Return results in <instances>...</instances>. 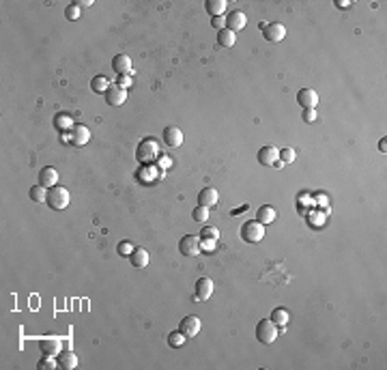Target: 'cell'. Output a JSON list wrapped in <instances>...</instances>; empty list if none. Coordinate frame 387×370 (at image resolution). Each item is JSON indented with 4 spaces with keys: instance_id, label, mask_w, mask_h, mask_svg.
I'll return each instance as SVG.
<instances>
[{
    "instance_id": "cell-29",
    "label": "cell",
    "mask_w": 387,
    "mask_h": 370,
    "mask_svg": "<svg viewBox=\"0 0 387 370\" xmlns=\"http://www.w3.org/2000/svg\"><path fill=\"white\" fill-rule=\"evenodd\" d=\"M192 218H194V222H206V220H209V209L198 205L196 209L192 211Z\"/></svg>"
},
{
    "instance_id": "cell-1",
    "label": "cell",
    "mask_w": 387,
    "mask_h": 370,
    "mask_svg": "<svg viewBox=\"0 0 387 370\" xmlns=\"http://www.w3.org/2000/svg\"><path fill=\"white\" fill-rule=\"evenodd\" d=\"M50 205V209L54 211H60V209H65V207L69 205V192L62 185H54L48 189V200Z\"/></svg>"
},
{
    "instance_id": "cell-19",
    "label": "cell",
    "mask_w": 387,
    "mask_h": 370,
    "mask_svg": "<svg viewBox=\"0 0 387 370\" xmlns=\"http://www.w3.org/2000/svg\"><path fill=\"white\" fill-rule=\"evenodd\" d=\"M129 260L136 269H145L149 265V252L145 248H133V252L129 254Z\"/></svg>"
},
{
    "instance_id": "cell-24",
    "label": "cell",
    "mask_w": 387,
    "mask_h": 370,
    "mask_svg": "<svg viewBox=\"0 0 387 370\" xmlns=\"http://www.w3.org/2000/svg\"><path fill=\"white\" fill-rule=\"evenodd\" d=\"M28 196H30V200L32 203H46L48 200V187H43V185H32L30 187V192H28Z\"/></svg>"
},
{
    "instance_id": "cell-2",
    "label": "cell",
    "mask_w": 387,
    "mask_h": 370,
    "mask_svg": "<svg viewBox=\"0 0 387 370\" xmlns=\"http://www.w3.org/2000/svg\"><path fill=\"white\" fill-rule=\"evenodd\" d=\"M241 239L248 243H260L265 239V224L260 222H245L241 226Z\"/></svg>"
},
{
    "instance_id": "cell-26",
    "label": "cell",
    "mask_w": 387,
    "mask_h": 370,
    "mask_svg": "<svg viewBox=\"0 0 387 370\" xmlns=\"http://www.w3.org/2000/svg\"><path fill=\"white\" fill-rule=\"evenodd\" d=\"M289 312H286L284 308H273V312H271V319H269V321H271V323H275V325H280V327H284V325L286 323H289Z\"/></svg>"
},
{
    "instance_id": "cell-12",
    "label": "cell",
    "mask_w": 387,
    "mask_h": 370,
    "mask_svg": "<svg viewBox=\"0 0 387 370\" xmlns=\"http://www.w3.org/2000/svg\"><path fill=\"white\" fill-rule=\"evenodd\" d=\"M218 200H220V194H218V189L215 187H202L200 192H198V205L200 207H215L218 205Z\"/></svg>"
},
{
    "instance_id": "cell-28",
    "label": "cell",
    "mask_w": 387,
    "mask_h": 370,
    "mask_svg": "<svg viewBox=\"0 0 387 370\" xmlns=\"http://www.w3.org/2000/svg\"><path fill=\"white\" fill-rule=\"evenodd\" d=\"M56 366H58V359H56V357H52V355H46V357H43L41 362L37 364L39 370H54Z\"/></svg>"
},
{
    "instance_id": "cell-9",
    "label": "cell",
    "mask_w": 387,
    "mask_h": 370,
    "mask_svg": "<svg viewBox=\"0 0 387 370\" xmlns=\"http://www.w3.org/2000/svg\"><path fill=\"white\" fill-rule=\"evenodd\" d=\"M258 164L263 166H273L277 159H280V149L277 147H271V144H267V147H263L258 151Z\"/></svg>"
},
{
    "instance_id": "cell-22",
    "label": "cell",
    "mask_w": 387,
    "mask_h": 370,
    "mask_svg": "<svg viewBox=\"0 0 387 370\" xmlns=\"http://www.w3.org/2000/svg\"><path fill=\"white\" fill-rule=\"evenodd\" d=\"M204 9H206V13H211L213 17L224 15L226 13V0H206Z\"/></svg>"
},
{
    "instance_id": "cell-34",
    "label": "cell",
    "mask_w": 387,
    "mask_h": 370,
    "mask_svg": "<svg viewBox=\"0 0 387 370\" xmlns=\"http://www.w3.org/2000/svg\"><path fill=\"white\" fill-rule=\"evenodd\" d=\"M131 252H133V248L129 246L127 241H121V243H119V254H121V256H129Z\"/></svg>"
},
{
    "instance_id": "cell-15",
    "label": "cell",
    "mask_w": 387,
    "mask_h": 370,
    "mask_svg": "<svg viewBox=\"0 0 387 370\" xmlns=\"http://www.w3.org/2000/svg\"><path fill=\"white\" fill-rule=\"evenodd\" d=\"M112 69L119 76H131V58L127 54H116L112 58Z\"/></svg>"
},
{
    "instance_id": "cell-30",
    "label": "cell",
    "mask_w": 387,
    "mask_h": 370,
    "mask_svg": "<svg viewBox=\"0 0 387 370\" xmlns=\"http://www.w3.org/2000/svg\"><path fill=\"white\" fill-rule=\"evenodd\" d=\"M183 342H185V336L181 331H172L168 336V345L172 347V349H177V347H183Z\"/></svg>"
},
{
    "instance_id": "cell-36",
    "label": "cell",
    "mask_w": 387,
    "mask_h": 370,
    "mask_svg": "<svg viewBox=\"0 0 387 370\" xmlns=\"http://www.w3.org/2000/svg\"><path fill=\"white\" fill-rule=\"evenodd\" d=\"M119 86H123V88L131 86V78H129V76H121V78H119Z\"/></svg>"
},
{
    "instance_id": "cell-27",
    "label": "cell",
    "mask_w": 387,
    "mask_h": 370,
    "mask_svg": "<svg viewBox=\"0 0 387 370\" xmlns=\"http://www.w3.org/2000/svg\"><path fill=\"white\" fill-rule=\"evenodd\" d=\"M200 237L206 239V241H218V239H220V230L215 228V226H204V228L200 230Z\"/></svg>"
},
{
    "instance_id": "cell-11",
    "label": "cell",
    "mask_w": 387,
    "mask_h": 370,
    "mask_svg": "<svg viewBox=\"0 0 387 370\" xmlns=\"http://www.w3.org/2000/svg\"><path fill=\"white\" fill-rule=\"evenodd\" d=\"M245 24H248V17H245V13L243 11H230L228 15H226V28L228 30H232V32H237V30H243L245 28Z\"/></svg>"
},
{
    "instance_id": "cell-32",
    "label": "cell",
    "mask_w": 387,
    "mask_h": 370,
    "mask_svg": "<svg viewBox=\"0 0 387 370\" xmlns=\"http://www.w3.org/2000/svg\"><path fill=\"white\" fill-rule=\"evenodd\" d=\"M295 157H297L295 149H291V147L280 149V161H282V164H291V161H295Z\"/></svg>"
},
{
    "instance_id": "cell-4",
    "label": "cell",
    "mask_w": 387,
    "mask_h": 370,
    "mask_svg": "<svg viewBox=\"0 0 387 370\" xmlns=\"http://www.w3.org/2000/svg\"><path fill=\"white\" fill-rule=\"evenodd\" d=\"M200 237L198 234H185V237H181V241H179V252H181L183 256H196L200 254Z\"/></svg>"
},
{
    "instance_id": "cell-18",
    "label": "cell",
    "mask_w": 387,
    "mask_h": 370,
    "mask_svg": "<svg viewBox=\"0 0 387 370\" xmlns=\"http://www.w3.org/2000/svg\"><path fill=\"white\" fill-rule=\"evenodd\" d=\"M39 349H41L43 355H52V357H56L62 351L60 349V340H56V338H43L39 342Z\"/></svg>"
},
{
    "instance_id": "cell-21",
    "label": "cell",
    "mask_w": 387,
    "mask_h": 370,
    "mask_svg": "<svg viewBox=\"0 0 387 370\" xmlns=\"http://www.w3.org/2000/svg\"><path fill=\"white\" fill-rule=\"evenodd\" d=\"M74 125H76V123H74V116L67 114V112H60V114L54 116V127L60 129V131H67V129L74 127Z\"/></svg>"
},
{
    "instance_id": "cell-20",
    "label": "cell",
    "mask_w": 387,
    "mask_h": 370,
    "mask_svg": "<svg viewBox=\"0 0 387 370\" xmlns=\"http://www.w3.org/2000/svg\"><path fill=\"white\" fill-rule=\"evenodd\" d=\"M237 43V32H232L228 28L218 30V46L220 48H232Z\"/></svg>"
},
{
    "instance_id": "cell-23",
    "label": "cell",
    "mask_w": 387,
    "mask_h": 370,
    "mask_svg": "<svg viewBox=\"0 0 387 370\" xmlns=\"http://www.w3.org/2000/svg\"><path fill=\"white\" fill-rule=\"evenodd\" d=\"M275 220V209L273 207H269V205H263L260 209L256 211V222L260 224H271Z\"/></svg>"
},
{
    "instance_id": "cell-7",
    "label": "cell",
    "mask_w": 387,
    "mask_h": 370,
    "mask_svg": "<svg viewBox=\"0 0 387 370\" xmlns=\"http://www.w3.org/2000/svg\"><path fill=\"white\" fill-rule=\"evenodd\" d=\"M297 104H299L303 110H308V108H314V110H316L319 93L314 91V88H301V91L297 93Z\"/></svg>"
},
{
    "instance_id": "cell-3",
    "label": "cell",
    "mask_w": 387,
    "mask_h": 370,
    "mask_svg": "<svg viewBox=\"0 0 387 370\" xmlns=\"http://www.w3.org/2000/svg\"><path fill=\"white\" fill-rule=\"evenodd\" d=\"M277 338V325L271 321H258L256 323V340L263 342V345H271V342Z\"/></svg>"
},
{
    "instance_id": "cell-35",
    "label": "cell",
    "mask_w": 387,
    "mask_h": 370,
    "mask_svg": "<svg viewBox=\"0 0 387 370\" xmlns=\"http://www.w3.org/2000/svg\"><path fill=\"white\" fill-rule=\"evenodd\" d=\"M303 121H305V123H314V121H316V110H314V108L303 110Z\"/></svg>"
},
{
    "instance_id": "cell-8",
    "label": "cell",
    "mask_w": 387,
    "mask_h": 370,
    "mask_svg": "<svg viewBox=\"0 0 387 370\" xmlns=\"http://www.w3.org/2000/svg\"><path fill=\"white\" fill-rule=\"evenodd\" d=\"M103 95H105L108 106H123L125 99H127V91H125L123 86H119V84H112Z\"/></svg>"
},
{
    "instance_id": "cell-13",
    "label": "cell",
    "mask_w": 387,
    "mask_h": 370,
    "mask_svg": "<svg viewBox=\"0 0 387 370\" xmlns=\"http://www.w3.org/2000/svg\"><path fill=\"white\" fill-rule=\"evenodd\" d=\"M196 299L206 301L213 295V280L211 278H198L196 280Z\"/></svg>"
},
{
    "instance_id": "cell-10",
    "label": "cell",
    "mask_w": 387,
    "mask_h": 370,
    "mask_svg": "<svg viewBox=\"0 0 387 370\" xmlns=\"http://www.w3.org/2000/svg\"><path fill=\"white\" fill-rule=\"evenodd\" d=\"M179 331H181L185 338H194L196 333L200 331V319L194 317V314L185 317V319L181 321V325H179Z\"/></svg>"
},
{
    "instance_id": "cell-33",
    "label": "cell",
    "mask_w": 387,
    "mask_h": 370,
    "mask_svg": "<svg viewBox=\"0 0 387 370\" xmlns=\"http://www.w3.org/2000/svg\"><path fill=\"white\" fill-rule=\"evenodd\" d=\"M211 24H213V28L224 30V28H226V17H224V15H218V17H213V20H211Z\"/></svg>"
},
{
    "instance_id": "cell-16",
    "label": "cell",
    "mask_w": 387,
    "mask_h": 370,
    "mask_svg": "<svg viewBox=\"0 0 387 370\" xmlns=\"http://www.w3.org/2000/svg\"><path fill=\"white\" fill-rule=\"evenodd\" d=\"M161 138H164V142L170 149H177V147H181L183 144V131L179 127H166L164 133H161Z\"/></svg>"
},
{
    "instance_id": "cell-17",
    "label": "cell",
    "mask_w": 387,
    "mask_h": 370,
    "mask_svg": "<svg viewBox=\"0 0 387 370\" xmlns=\"http://www.w3.org/2000/svg\"><path fill=\"white\" fill-rule=\"evenodd\" d=\"M56 359H58V368H62V370H74L78 366V355L74 353V351H69V349L60 351V353L56 355Z\"/></svg>"
},
{
    "instance_id": "cell-31",
    "label": "cell",
    "mask_w": 387,
    "mask_h": 370,
    "mask_svg": "<svg viewBox=\"0 0 387 370\" xmlns=\"http://www.w3.org/2000/svg\"><path fill=\"white\" fill-rule=\"evenodd\" d=\"M80 15H82V13H80V5H78V3L67 5V9H65V17H67V20L74 22V20H78Z\"/></svg>"
},
{
    "instance_id": "cell-6",
    "label": "cell",
    "mask_w": 387,
    "mask_h": 370,
    "mask_svg": "<svg viewBox=\"0 0 387 370\" xmlns=\"http://www.w3.org/2000/svg\"><path fill=\"white\" fill-rule=\"evenodd\" d=\"M91 140V129L86 127V125H74V127L69 129V142L74 144V147H84V144Z\"/></svg>"
},
{
    "instance_id": "cell-37",
    "label": "cell",
    "mask_w": 387,
    "mask_h": 370,
    "mask_svg": "<svg viewBox=\"0 0 387 370\" xmlns=\"http://www.w3.org/2000/svg\"><path fill=\"white\" fill-rule=\"evenodd\" d=\"M353 3H348V0H336V7H340V9H348Z\"/></svg>"
},
{
    "instance_id": "cell-5",
    "label": "cell",
    "mask_w": 387,
    "mask_h": 370,
    "mask_svg": "<svg viewBox=\"0 0 387 370\" xmlns=\"http://www.w3.org/2000/svg\"><path fill=\"white\" fill-rule=\"evenodd\" d=\"M260 30H263V37L269 43H277L286 37V28L280 22H271V24H260Z\"/></svg>"
},
{
    "instance_id": "cell-38",
    "label": "cell",
    "mask_w": 387,
    "mask_h": 370,
    "mask_svg": "<svg viewBox=\"0 0 387 370\" xmlns=\"http://www.w3.org/2000/svg\"><path fill=\"white\" fill-rule=\"evenodd\" d=\"M385 149H387V142H385V138H383V140L379 142V151H381V153H385Z\"/></svg>"
},
{
    "instance_id": "cell-14",
    "label": "cell",
    "mask_w": 387,
    "mask_h": 370,
    "mask_svg": "<svg viewBox=\"0 0 387 370\" xmlns=\"http://www.w3.org/2000/svg\"><path fill=\"white\" fill-rule=\"evenodd\" d=\"M39 185L43 187H54V185H58V170L54 168V166H46V168H41L39 170Z\"/></svg>"
},
{
    "instance_id": "cell-25",
    "label": "cell",
    "mask_w": 387,
    "mask_h": 370,
    "mask_svg": "<svg viewBox=\"0 0 387 370\" xmlns=\"http://www.w3.org/2000/svg\"><path fill=\"white\" fill-rule=\"evenodd\" d=\"M110 86H112V84H110V80H108L105 76H95V78L91 80V88H93L95 93H105Z\"/></svg>"
}]
</instances>
